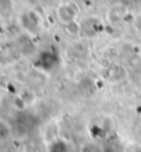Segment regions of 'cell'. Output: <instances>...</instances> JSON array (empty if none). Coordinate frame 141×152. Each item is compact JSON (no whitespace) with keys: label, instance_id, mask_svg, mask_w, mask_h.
Listing matches in <instances>:
<instances>
[{"label":"cell","instance_id":"6da1fadb","mask_svg":"<svg viewBox=\"0 0 141 152\" xmlns=\"http://www.w3.org/2000/svg\"><path fill=\"white\" fill-rule=\"evenodd\" d=\"M78 12H79V9L73 3H66L57 7V18L62 24H66V25L76 21Z\"/></svg>","mask_w":141,"mask_h":152},{"label":"cell","instance_id":"7a4b0ae2","mask_svg":"<svg viewBox=\"0 0 141 152\" xmlns=\"http://www.w3.org/2000/svg\"><path fill=\"white\" fill-rule=\"evenodd\" d=\"M50 152H68V147H67V145L63 141L58 140V141H55L51 145Z\"/></svg>","mask_w":141,"mask_h":152},{"label":"cell","instance_id":"3957f363","mask_svg":"<svg viewBox=\"0 0 141 152\" xmlns=\"http://www.w3.org/2000/svg\"><path fill=\"white\" fill-rule=\"evenodd\" d=\"M80 152H96V148L94 145H91V143H88V145H84L82 147Z\"/></svg>","mask_w":141,"mask_h":152}]
</instances>
